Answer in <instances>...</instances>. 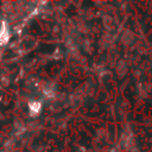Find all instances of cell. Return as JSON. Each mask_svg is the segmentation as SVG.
Wrapping results in <instances>:
<instances>
[{
    "mask_svg": "<svg viewBox=\"0 0 152 152\" xmlns=\"http://www.w3.org/2000/svg\"><path fill=\"white\" fill-rule=\"evenodd\" d=\"M10 38V34H8V30L6 27V25H2L1 30H0V44H5L7 43Z\"/></svg>",
    "mask_w": 152,
    "mask_h": 152,
    "instance_id": "6da1fadb",
    "label": "cell"
}]
</instances>
